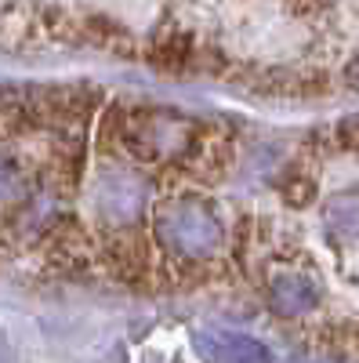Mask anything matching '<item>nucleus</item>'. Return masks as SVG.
I'll return each instance as SVG.
<instances>
[]
</instances>
